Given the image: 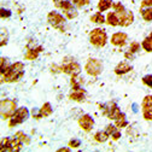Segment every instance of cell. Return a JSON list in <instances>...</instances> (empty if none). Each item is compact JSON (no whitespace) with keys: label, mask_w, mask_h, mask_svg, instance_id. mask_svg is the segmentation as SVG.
Wrapping results in <instances>:
<instances>
[{"label":"cell","mask_w":152,"mask_h":152,"mask_svg":"<svg viewBox=\"0 0 152 152\" xmlns=\"http://www.w3.org/2000/svg\"><path fill=\"white\" fill-rule=\"evenodd\" d=\"M24 75V64L22 62H16L11 64L5 74L1 75V82H18Z\"/></svg>","instance_id":"1"},{"label":"cell","mask_w":152,"mask_h":152,"mask_svg":"<svg viewBox=\"0 0 152 152\" xmlns=\"http://www.w3.org/2000/svg\"><path fill=\"white\" fill-rule=\"evenodd\" d=\"M89 42L94 47H98V48L104 47L107 42V35H106L105 29H103V28L93 29L89 33Z\"/></svg>","instance_id":"2"},{"label":"cell","mask_w":152,"mask_h":152,"mask_svg":"<svg viewBox=\"0 0 152 152\" xmlns=\"http://www.w3.org/2000/svg\"><path fill=\"white\" fill-rule=\"evenodd\" d=\"M17 110V104L12 99H3L0 103V113L3 120H10Z\"/></svg>","instance_id":"3"},{"label":"cell","mask_w":152,"mask_h":152,"mask_svg":"<svg viewBox=\"0 0 152 152\" xmlns=\"http://www.w3.org/2000/svg\"><path fill=\"white\" fill-rule=\"evenodd\" d=\"M103 62L100 59H97V58H91L87 61L86 65H85V70L86 72L89 75V76H93V77H96V76H99L103 71Z\"/></svg>","instance_id":"4"},{"label":"cell","mask_w":152,"mask_h":152,"mask_svg":"<svg viewBox=\"0 0 152 152\" xmlns=\"http://www.w3.org/2000/svg\"><path fill=\"white\" fill-rule=\"evenodd\" d=\"M28 117H29V111H28V109L24 107V106L18 107V109L16 110V112L12 115V117L10 118V121H9V127L12 128V127H15V126H17V124H21V123H23Z\"/></svg>","instance_id":"5"},{"label":"cell","mask_w":152,"mask_h":152,"mask_svg":"<svg viewBox=\"0 0 152 152\" xmlns=\"http://www.w3.org/2000/svg\"><path fill=\"white\" fill-rule=\"evenodd\" d=\"M47 21L48 23L59 31H64V24H65V18L57 11H51L47 15Z\"/></svg>","instance_id":"6"},{"label":"cell","mask_w":152,"mask_h":152,"mask_svg":"<svg viewBox=\"0 0 152 152\" xmlns=\"http://www.w3.org/2000/svg\"><path fill=\"white\" fill-rule=\"evenodd\" d=\"M100 110L103 111L104 116H106L110 120H116L121 115V110H120V107L117 106V104L115 102L100 105Z\"/></svg>","instance_id":"7"},{"label":"cell","mask_w":152,"mask_h":152,"mask_svg":"<svg viewBox=\"0 0 152 152\" xmlns=\"http://www.w3.org/2000/svg\"><path fill=\"white\" fill-rule=\"evenodd\" d=\"M61 70L70 76H77L81 72V66L79 63L71 61L70 58H65L61 66Z\"/></svg>","instance_id":"8"},{"label":"cell","mask_w":152,"mask_h":152,"mask_svg":"<svg viewBox=\"0 0 152 152\" xmlns=\"http://www.w3.org/2000/svg\"><path fill=\"white\" fill-rule=\"evenodd\" d=\"M23 144L16 137L13 138H5L1 141V152L4 151H20Z\"/></svg>","instance_id":"9"},{"label":"cell","mask_w":152,"mask_h":152,"mask_svg":"<svg viewBox=\"0 0 152 152\" xmlns=\"http://www.w3.org/2000/svg\"><path fill=\"white\" fill-rule=\"evenodd\" d=\"M142 117L146 121H152V96H146L141 103Z\"/></svg>","instance_id":"10"},{"label":"cell","mask_w":152,"mask_h":152,"mask_svg":"<svg viewBox=\"0 0 152 152\" xmlns=\"http://www.w3.org/2000/svg\"><path fill=\"white\" fill-rule=\"evenodd\" d=\"M79 126L81 129H83L85 132H91L93 126H94V120L91 115H82L80 118H79Z\"/></svg>","instance_id":"11"},{"label":"cell","mask_w":152,"mask_h":152,"mask_svg":"<svg viewBox=\"0 0 152 152\" xmlns=\"http://www.w3.org/2000/svg\"><path fill=\"white\" fill-rule=\"evenodd\" d=\"M127 40H128V35H127L126 33H121V31H118V33L112 34L110 41H111V44H112L113 46H118V47H121V46H123V45L127 42Z\"/></svg>","instance_id":"12"},{"label":"cell","mask_w":152,"mask_h":152,"mask_svg":"<svg viewBox=\"0 0 152 152\" xmlns=\"http://www.w3.org/2000/svg\"><path fill=\"white\" fill-rule=\"evenodd\" d=\"M120 17V26L121 27H128L133 23V21H134V15H133L132 11H128L126 10L123 13L118 15Z\"/></svg>","instance_id":"13"},{"label":"cell","mask_w":152,"mask_h":152,"mask_svg":"<svg viewBox=\"0 0 152 152\" xmlns=\"http://www.w3.org/2000/svg\"><path fill=\"white\" fill-rule=\"evenodd\" d=\"M42 51H44V48L41 46H37L35 48H28L27 52H26V54H24V59H27V61H34V59H36L37 57H39V54Z\"/></svg>","instance_id":"14"},{"label":"cell","mask_w":152,"mask_h":152,"mask_svg":"<svg viewBox=\"0 0 152 152\" xmlns=\"http://www.w3.org/2000/svg\"><path fill=\"white\" fill-rule=\"evenodd\" d=\"M85 96H86V91L80 88V89H72L71 93L69 94V98L71 100H75V102H85Z\"/></svg>","instance_id":"15"},{"label":"cell","mask_w":152,"mask_h":152,"mask_svg":"<svg viewBox=\"0 0 152 152\" xmlns=\"http://www.w3.org/2000/svg\"><path fill=\"white\" fill-rule=\"evenodd\" d=\"M132 65L128 64L127 62H121L120 64H117V66L115 68V74L116 75H124L129 71H132Z\"/></svg>","instance_id":"16"},{"label":"cell","mask_w":152,"mask_h":152,"mask_svg":"<svg viewBox=\"0 0 152 152\" xmlns=\"http://www.w3.org/2000/svg\"><path fill=\"white\" fill-rule=\"evenodd\" d=\"M106 23L109 26H112V27L120 26V17H118V15L115 11H113V12H109L107 16H106Z\"/></svg>","instance_id":"17"},{"label":"cell","mask_w":152,"mask_h":152,"mask_svg":"<svg viewBox=\"0 0 152 152\" xmlns=\"http://www.w3.org/2000/svg\"><path fill=\"white\" fill-rule=\"evenodd\" d=\"M120 128L116 127V124H107L106 126V132L109 133V135H111V138L113 140H118L121 138V132L118 130Z\"/></svg>","instance_id":"18"},{"label":"cell","mask_w":152,"mask_h":152,"mask_svg":"<svg viewBox=\"0 0 152 152\" xmlns=\"http://www.w3.org/2000/svg\"><path fill=\"white\" fill-rule=\"evenodd\" d=\"M52 112H53V109H52V106H51L50 103H45V104L41 106V109L39 110L40 117H48V116L52 115Z\"/></svg>","instance_id":"19"},{"label":"cell","mask_w":152,"mask_h":152,"mask_svg":"<svg viewBox=\"0 0 152 152\" xmlns=\"http://www.w3.org/2000/svg\"><path fill=\"white\" fill-rule=\"evenodd\" d=\"M142 20L146 22H152V7H146V9H141L140 10Z\"/></svg>","instance_id":"20"},{"label":"cell","mask_w":152,"mask_h":152,"mask_svg":"<svg viewBox=\"0 0 152 152\" xmlns=\"http://www.w3.org/2000/svg\"><path fill=\"white\" fill-rule=\"evenodd\" d=\"M115 124H116V127H117V128H124V127H127L128 121H127L126 115H124L123 112H121V115L115 120Z\"/></svg>","instance_id":"21"},{"label":"cell","mask_w":152,"mask_h":152,"mask_svg":"<svg viewBox=\"0 0 152 152\" xmlns=\"http://www.w3.org/2000/svg\"><path fill=\"white\" fill-rule=\"evenodd\" d=\"M112 5H113V3L111 1V0H99V3H98V10L100 12H103V11L109 10Z\"/></svg>","instance_id":"22"},{"label":"cell","mask_w":152,"mask_h":152,"mask_svg":"<svg viewBox=\"0 0 152 152\" xmlns=\"http://www.w3.org/2000/svg\"><path fill=\"white\" fill-rule=\"evenodd\" d=\"M91 22L92 23H96V24H103L105 21V17L103 16L102 12H97V13H94L92 17H91Z\"/></svg>","instance_id":"23"},{"label":"cell","mask_w":152,"mask_h":152,"mask_svg":"<svg viewBox=\"0 0 152 152\" xmlns=\"http://www.w3.org/2000/svg\"><path fill=\"white\" fill-rule=\"evenodd\" d=\"M15 137L20 140L22 144H26V145H29L30 144V138L26 134V133H23V132H17L16 134H15Z\"/></svg>","instance_id":"24"},{"label":"cell","mask_w":152,"mask_h":152,"mask_svg":"<svg viewBox=\"0 0 152 152\" xmlns=\"http://www.w3.org/2000/svg\"><path fill=\"white\" fill-rule=\"evenodd\" d=\"M109 133L105 130V132H98L96 133V135H94V139H96V141L98 142H105L107 139H109Z\"/></svg>","instance_id":"25"},{"label":"cell","mask_w":152,"mask_h":152,"mask_svg":"<svg viewBox=\"0 0 152 152\" xmlns=\"http://www.w3.org/2000/svg\"><path fill=\"white\" fill-rule=\"evenodd\" d=\"M141 47L146 52H152V37H150V36L145 37L144 41L141 42Z\"/></svg>","instance_id":"26"},{"label":"cell","mask_w":152,"mask_h":152,"mask_svg":"<svg viewBox=\"0 0 152 152\" xmlns=\"http://www.w3.org/2000/svg\"><path fill=\"white\" fill-rule=\"evenodd\" d=\"M70 1L75 5V7H77V9H81L86 5H88L91 3V0H70Z\"/></svg>","instance_id":"27"},{"label":"cell","mask_w":152,"mask_h":152,"mask_svg":"<svg viewBox=\"0 0 152 152\" xmlns=\"http://www.w3.org/2000/svg\"><path fill=\"white\" fill-rule=\"evenodd\" d=\"M65 15V17L68 18V20H72V18H76L79 16V12L76 11L75 9H71V10H68V11H64L63 12Z\"/></svg>","instance_id":"28"},{"label":"cell","mask_w":152,"mask_h":152,"mask_svg":"<svg viewBox=\"0 0 152 152\" xmlns=\"http://www.w3.org/2000/svg\"><path fill=\"white\" fill-rule=\"evenodd\" d=\"M112 7H113V11H115L117 15H121V13H123V12L126 11L124 6H123L121 3H115V4L112 5Z\"/></svg>","instance_id":"29"},{"label":"cell","mask_w":152,"mask_h":152,"mask_svg":"<svg viewBox=\"0 0 152 152\" xmlns=\"http://www.w3.org/2000/svg\"><path fill=\"white\" fill-rule=\"evenodd\" d=\"M7 39H9L7 30H6L5 28H1V42H0V45H1V47H4V46L7 44Z\"/></svg>","instance_id":"30"},{"label":"cell","mask_w":152,"mask_h":152,"mask_svg":"<svg viewBox=\"0 0 152 152\" xmlns=\"http://www.w3.org/2000/svg\"><path fill=\"white\" fill-rule=\"evenodd\" d=\"M128 51H130L132 53L139 52V51H140V44L137 42V41H133V42L129 45V50H128Z\"/></svg>","instance_id":"31"},{"label":"cell","mask_w":152,"mask_h":152,"mask_svg":"<svg viewBox=\"0 0 152 152\" xmlns=\"http://www.w3.org/2000/svg\"><path fill=\"white\" fill-rule=\"evenodd\" d=\"M0 63H1V75H3V74H5L7 71V69L10 68V65L7 64V61H6V58H4V57L0 58Z\"/></svg>","instance_id":"32"},{"label":"cell","mask_w":152,"mask_h":152,"mask_svg":"<svg viewBox=\"0 0 152 152\" xmlns=\"http://www.w3.org/2000/svg\"><path fill=\"white\" fill-rule=\"evenodd\" d=\"M142 83L150 88H152V75H145L142 77Z\"/></svg>","instance_id":"33"},{"label":"cell","mask_w":152,"mask_h":152,"mask_svg":"<svg viewBox=\"0 0 152 152\" xmlns=\"http://www.w3.org/2000/svg\"><path fill=\"white\" fill-rule=\"evenodd\" d=\"M11 11L10 10H7V9H1V10H0V16H1V18H3V20H4V18H9V17H11Z\"/></svg>","instance_id":"34"},{"label":"cell","mask_w":152,"mask_h":152,"mask_svg":"<svg viewBox=\"0 0 152 152\" xmlns=\"http://www.w3.org/2000/svg\"><path fill=\"white\" fill-rule=\"evenodd\" d=\"M69 146L72 148H77V147H80L81 146V141L80 140H77V139H72V140H70L69 141Z\"/></svg>","instance_id":"35"},{"label":"cell","mask_w":152,"mask_h":152,"mask_svg":"<svg viewBox=\"0 0 152 152\" xmlns=\"http://www.w3.org/2000/svg\"><path fill=\"white\" fill-rule=\"evenodd\" d=\"M140 6H141V9H144V7H152V0H142Z\"/></svg>","instance_id":"36"},{"label":"cell","mask_w":152,"mask_h":152,"mask_svg":"<svg viewBox=\"0 0 152 152\" xmlns=\"http://www.w3.org/2000/svg\"><path fill=\"white\" fill-rule=\"evenodd\" d=\"M52 1H53V4L56 5V7H58L59 9V6H61V4L64 1V0H52Z\"/></svg>","instance_id":"37"},{"label":"cell","mask_w":152,"mask_h":152,"mask_svg":"<svg viewBox=\"0 0 152 152\" xmlns=\"http://www.w3.org/2000/svg\"><path fill=\"white\" fill-rule=\"evenodd\" d=\"M69 151H70V148H66V147H63V148L58 150V152H69Z\"/></svg>","instance_id":"38"},{"label":"cell","mask_w":152,"mask_h":152,"mask_svg":"<svg viewBox=\"0 0 152 152\" xmlns=\"http://www.w3.org/2000/svg\"><path fill=\"white\" fill-rule=\"evenodd\" d=\"M148 36H150V37H152V33H150V35H148Z\"/></svg>","instance_id":"39"}]
</instances>
